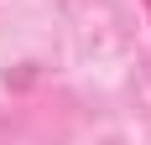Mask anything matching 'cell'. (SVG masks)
<instances>
[{"instance_id": "obj_1", "label": "cell", "mask_w": 151, "mask_h": 145, "mask_svg": "<svg viewBox=\"0 0 151 145\" xmlns=\"http://www.w3.org/2000/svg\"><path fill=\"white\" fill-rule=\"evenodd\" d=\"M146 11H151V0H146Z\"/></svg>"}]
</instances>
